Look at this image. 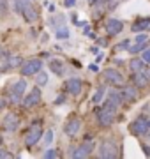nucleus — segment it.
Instances as JSON below:
<instances>
[{
    "label": "nucleus",
    "instance_id": "1",
    "mask_svg": "<svg viewBox=\"0 0 150 159\" xmlns=\"http://www.w3.org/2000/svg\"><path fill=\"white\" fill-rule=\"evenodd\" d=\"M14 6H16V11L20 12V14H23V18L29 23L37 21L39 12H37V9H35L32 4H29L27 0H14Z\"/></svg>",
    "mask_w": 150,
    "mask_h": 159
},
{
    "label": "nucleus",
    "instance_id": "2",
    "mask_svg": "<svg viewBox=\"0 0 150 159\" xmlns=\"http://www.w3.org/2000/svg\"><path fill=\"white\" fill-rule=\"evenodd\" d=\"M41 136H42V127H41L39 122H34L32 127H30V129L27 131V134H25V145H27V148L34 147L35 143L41 140Z\"/></svg>",
    "mask_w": 150,
    "mask_h": 159
},
{
    "label": "nucleus",
    "instance_id": "3",
    "mask_svg": "<svg viewBox=\"0 0 150 159\" xmlns=\"http://www.w3.org/2000/svg\"><path fill=\"white\" fill-rule=\"evenodd\" d=\"M118 156L117 152V145L115 142L111 140H104L101 145H99V157H104V159H113Z\"/></svg>",
    "mask_w": 150,
    "mask_h": 159
},
{
    "label": "nucleus",
    "instance_id": "4",
    "mask_svg": "<svg viewBox=\"0 0 150 159\" xmlns=\"http://www.w3.org/2000/svg\"><path fill=\"white\" fill-rule=\"evenodd\" d=\"M103 76H104V80H106L110 85H115V87L124 85V76H122V73H120V71H117V69H113V67L104 69Z\"/></svg>",
    "mask_w": 150,
    "mask_h": 159
},
{
    "label": "nucleus",
    "instance_id": "5",
    "mask_svg": "<svg viewBox=\"0 0 150 159\" xmlns=\"http://www.w3.org/2000/svg\"><path fill=\"white\" fill-rule=\"evenodd\" d=\"M42 67V62H41L39 58H30L27 62H23L21 66V74L23 76H32V74H37Z\"/></svg>",
    "mask_w": 150,
    "mask_h": 159
},
{
    "label": "nucleus",
    "instance_id": "6",
    "mask_svg": "<svg viewBox=\"0 0 150 159\" xmlns=\"http://www.w3.org/2000/svg\"><path fill=\"white\" fill-rule=\"evenodd\" d=\"M129 131L133 133L134 136H141L148 133V120L147 119H136L129 124Z\"/></svg>",
    "mask_w": 150,
    "mask_h": 159
},
{
    "label": "nucleus",
    "instance_id": "7",
    "mask_svg": "<svg viewBox=\"0 0 150 159\" xmlns=\"http://www.w3.org/2000/svg\"><path fill=\"white\" fill-rule=\"evenodd\" d=\"M27 90V81L23 78L18 80L16 83L11 87V101L12 102H20L23 99V92Z\"/></svg>",
    "mask_w": 150,
    "mask_h": 159
},
{
    "label": "nucleus",
    "instance_id": "8",
    "mask_svg": "<svg viewBox=\"0 0 150 159\" xmlns=\"http://www.w3.org/2000/svg\"><path fill=\"white\" fill-rule=\"evenodd\" d=\"M92 150H94V143L85 140V143H81L80 147H76L74 150H71V157H76V159L87 157V156L92 154Z\"/></svg>",
    "mask_w": 150,
    "mask_h": 159
},
{
    "label": "nucleus",
    "instance_id": "9",
    "mask_svg": "<svg viewBox=\"0 0 150 159\" xmlns=\"http://www.w3.org/2000/svg\"><path fill=\"white\" fill-rule=\"evenodd\" d=\"M41 102V89L39 87H35L32 92H29L27 96L23 97V106L25 108H34Z\"/></svg>",
    "mask_w": 150,
    "mask_h": 159
},
{
    "label": "nucleus",
    "instance_id": "10",
    "mask_svg": "<svg viewBox=\"0 0 150 159\" xmlns=\"http://www.w3.org/2000/svg\"><path fill=\"white\" fill-rule=\"evenodd\" d=\"M80 127H81V120L78 119V117H73V119H69L67 122H65L64 133H65L67 136H76L78 131H80Z\"/></svg>",
    "mask_w": 150,
    "mask_h": 159
},
{
    "label": "nucleus",
    "instance_id": "11",
    "mask_svg": "<svg viewBox=\"0 0 150 159\" xmlns=\"http://www.w3.org/2000/svg\"><path fill=\"white\" fill-rule=\"evenodd\" d=\"M122 30H124V23L120 20L111 18V20L106 21V32H108V35H118Z\"/></svg>",
    "mask_w": 150,
    "mask_h": 159
},
{
    "label": "nucleus",
    "instance_id": "12",
    "mask_svg": "<svg viewBox=\"0 0 150 159\" xmlns=\"http://www.w3.org/2000/svg\"><path fill=\"white\" fill-rule=\"evenodd\" d=\"M81 87H83V83H81L80 78H69L65 81V90L69 92V94H73V96H78L80 94Z\"/></svg>",
    "mask_w": 150,
    "mask_h": 159
},
{
    "label": "nucleus",
    "instance_id": "13",
    "mask_svg": "<svg viewBox=\"0 0 150 159\" xmlns=\"http://www.w3.org/2000/svg\"><path fill=\"white\" fill-rule=\"evenodd\" d=\"M2 125H4V129H7V131H16L18 125H20V119H18V115L7 113L6 117H4V122H2Z\"/></svg>",
    "mask_w": 150,
    "mask_h": 159
},
{
    "label": "nucleus",
    "instance_id": "14",
    "mask_svg": "<svg viewBox=\"0 0 150 159\" xmlns=\"http://www.w3.org/2000/svg\"><path fill=\"white\" fill-rule=\"evenodd\" d=\"M133 83L138 89H143L147 83H148V76L145 71H138V73H133Z\"/></svg>",
    "mask_w": 150,
    "mask_h": 159
},
{
    "label": "nucleus",
    "instance_id": "15",
    "mask_svg": "<svg viewBox=\"0 0 150 159\" xmlns=\"http://www.w3.org/2000/svg\"><path fill=\"white\" fill-rule=\"evenodd\" d=\"M122 97H124V101H129V102H134L136 99H138V92H136V89L134 87H124L120 90Z\"/></svg>",
    "mask_w": 150,
    "mask_h": 159
},
{
    "label": "nucleus",
    "instance_id": "16",
    "mask_svg": "<svg viewBox=\"0 0 150 159\" xmlns=\"http://www.w3.org/2000/svg\"><path fill=\"white\" fill-rule=\"evenodd\" d=\"M150 29V18H139L133 23V30L134 32H143V30Z\"/></svg>",
    "mask_w": 150,
    "mask_h": 159
},
{
    "label": "nucleus",
    "instance_id": "17",
    "mask_svg": "<svg viewBox=\"0 0 150 159\" xmlns=\"http://www.w3.org/2000/svg\"><path fill=\"white\" fill-rule=\"evenodd\" d=\"M20 64H23V60H21L20 57H9L6 60V64L2 66V71H12V69L18 67Z\"/></svg>",
    "mask_w": 150,
    "mask_h": 159
},
{
    "label": "nucleus",
    "instance_id": "18",
    "mask_svg": "<svg viewBox=\"0 0 150 159\" xmlns=\"http://www.w3.org/2000/svg\"><path fill=\"white\" fill-rule=\"evenodd\" d=\"M50 69H51L57 76H62L64 74V62H60L57 58H51V60H50Z\"/></svg>",
    "mask_w": 150,
    "mask_h": 159
},
{
    "label": "nucleus",
    "instance_id": "19",
    "mask_svg": "<svg viewBox=\"0 0 150 159\" xmlns=\"http://www.w3.org/2000/svg\"><path fill=\"white\" fill-rule=\"evenodd\" d=\"M129 67H131V71H133V73L143 71V69H145V60H143V58H134V60H131V62H129Z\"/></svg>",
    "mask_w": 150,
    "mask_h": 159
},
{
    "label": "nucleus",
    "instance_id": "20",
    "mask_svg": "<svg viewBox=\"0 0 150 159\" xmlns=\"http://www.w3.org/2000/svg\"><path fill=\"white\" fill-rule=\"evenodd\" d=\"M104 94H106V89H104V87H99L97 90H95V94H94V97H92V102H95V104L101 102V99L104 97Z\"/></svg>",
    "mask_w": 150,
    "mask_h": 159
},
{
    "label": "nucleus",
    "instance_id": "21",
    "mask_svg": "<svg viewBox=\"0 0 150 159\" xmlns=\"http://www.w3.org/2000/svg\"><path fill=\"white\" fill-rule=\"evenodd\" d=\"M35 81H37V85H46V83H48V74L42 73V71H39V73H37V78H35Z\"/></svg>",
    "mask_w": 150,
    "mask_h": 159
},
{
    "label": "nucleus",
    "instance_id": "22",
    "mask_svg": "<svg viewBox=\"0 0 150 159\" xmlns=\"http://www.w3.org/2000/svg\"><path fill=\"white\" fill-rule=\"evenodd\" d=\"M57 37H58V39H67V37H69V30L65 29V27L57 29Z\"/></svg>",
    "mask_w": 150,
    "mask_h": 159
},
{
    "label": "nucleus",
    "instance_id": "23",
    "mask_svg": "<svg viewBox=\"0 0 150 159\" xmlns=\"http://www.w3.org/2000/svg\"><path fill=\"white\" fill-rule=\"evenodd\" d=\"M141 58L145 60V64H148V66H150V48H147V50L141 53Z\"/></svg>",
    "mask_w": 150,
    "mask_h": 159
},
{
    "label": "nucleus",
    "instance_id": "24",
    "mask_svg": "<svg viewBox=\"0 0 150 159\" xmlns=\"http://www.w3.org/2000/svg\"><path fill=\"white\" fill-rule=\"evenodd\" d=\"M141 50H145L143 43H138L136 46H133V48H129V51H131V53H138V51H141Z\"/></svg>",
    "mask_w": 150,
    "mask_h": 159
},
{
    "label": "nucleus",
    "instance_id": "25",
    "mask_svg": "<svg viewBox=\"0 0 150 159\" xmlns=\"http://www.w3.org/2000/svg\"><path fill=\"white\" fill-rule=\"evenodd\" d=\"M51 142H53V131H48L46 136H44V143H46V145H50Z\"/></svg>",
    "mask_w": 150,
    "mask_h": 159
},
{
    "label": "nucleus",
    "instance_id": "26",
    "mask_svg": "<svg viewBox=\"0 0 150 159\" xmlns=\"http://www.w3.org/2000/svg\"><path fill=\"white\" fill-rule=\"evenodd\" d=\"M9 157H12V154L4 150V148H0V159H9Z\"/></svg>",
    "mask_w": 150,
    "mask_h": 159
},
{
    "label": "nucleus",
    "instance_id": "27",
    "mask_svg": "<svg viewBox=\"0 0 150 159\" xmlns=\"http://www.w3.org/2000/svg\"><path fill=\"white\" fill-rule=\"evenodd\" d=\"M44 157H58V152L57 150H46V152H44Z\"/></svg>",
    "mask_w": 150,
    "mask_h": 159
},
{
    "label": "nucleus",
    "instance_id": "28",
    "mask_svg": "<svg viewBox=\"0 0 150 159\" xmlns=\"http://www.w3.org/2000/svg\"><path fill=\"white\" fill-rule=\"evenodd\" d=\"M126 48H127V50H129V41H122V43H120V44H118V46H117V50H126Z\"/></svg>",
    "mask_w": 150,
    "mask_h": 159
},
{
    "label": "nucleus",
    "instance_id": "29",
    "mask_svg": "<svg viewBox=\"0 0 150 159\" xmlns=\"http://www.w3.org/2000/svg\"><path fill=\"white\" fill-rule=\"evenodd\" d=\"M148 39V35L147 34H143V32H141V34L138 35V37H136V43H145V41Z\"/></svg>",
    "mask_w": 150,
    "mask_h": 159
},
{
    "label": "nucleus",
    "instance_id": "30",
    "mask_svg": "<svg viewBox=\"0 0 150 159\" xmlns=\"http://www.w3.org/2000/svg\"><path fill=\"white\" fill-rule=\"evenodd\" d=\"M76 4V0H64V6L65 7H73Z\"/></svg>",
    "mask_w": 150,
    "mask_h": 159
},
{
    "label": "nucleus",
    "instance_id": "31",
    "mask_svg": "<svg viewBox=\"0 0 150 159\" xmlns=\"http://www.w3.org/2000/svg\"><path fill=\"white\" fill-rule=\"evenodd\" d=\"M6 104H7V101H6V99H4V97H0V110L4 108Z\"/></svg>",
    "mask_w": 150,
    "mask_h": 159
},
{
    "label": "nucleus",
    "instance_id": "32",
    "mask_svg": "<svg viewBox=\"0 0 150 159\" xmlns=\"http://www.w3.org/2000/svg\"><path fill=\"white\" fill-rule=\"evenodd\" d=\"M7 55V51L4 50V46H0V57H6Z\"/></svg>",
    "mask_w": 150,
    "mask_h": 159
},
{
    "label": "nucleus",
    "instance_id": "33",
    "mask_svg": "<svg viewBox=\"0 0 150 159\" xmlns=\"http://www.w3.org/2000/svg\"><path fill=\"white\" fill-rule=\"evenodd\" d=\"M145 154H147V156H150V147H147V145H145Z\"/></svg>",
    "mask_w": 150,
    "mask_h": 159
},
{
    "label": "nucleus",
    "instance_id": "34",
    "mask_svg": "<svg viewBox=\"0 0 150 159\" xmlns=\"http://www.w3.org/2000/svg\"><path fill=\"white\" fill-rule=\"evenodd\" d=\"M147 134H148V138H150V129H148V133H147Z\"/></svg>",
    "mask_w": 150,
    "mask_h": 159
}]
</instances>
